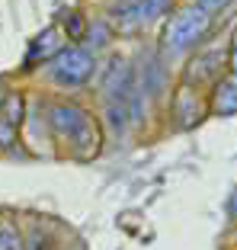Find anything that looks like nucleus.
I'll list each match as a JSON object with an SVG mask.
<instances>
[{
	"label": "nucleus",
	"mask_w": 237,
	"mask_h": 250,
	"mask_svg": "<svg viewBox=\"0 0 237 250\" xmlns=\"http://www.w3.org/2000/svg\"><path fill=\"white\" fill-rule=\"evenodd\" d=\"M208 29H212V13L202 10L199 3L177 10L160 32V55L163 58H183V55L196 52L199 42L208 36Z\"/></svg>",
	"instance_id": "obj_2"
},
{
	"label": "nucleus",
	"mask_w": 237,
	"mask_h": 250,
	"mask_svg": "<svg viewBox=\"0 0 237 250\" xmlns=\"http://www.w3.org/2000/svg\"><path fill=\"white\" fill-rule=\"evenodd\" d=\"M48 74H52L55 83H64V87H80L87 83L93 74H97V58L90 48H80V45H67L48 64Z\"/></svg>",
	"instance_id": "obj_3"
},
{
	"label": "nucleus",
	"mask_w": 237,
	"mask_h": 250,
	"mask_svg": "<svg viewBox=\"0 0 237 250\" xmlns=\"http://www.w3.org/2000/svg\"><path fill=\"white\" fill-rule=\"evenodd\" d=\"M224 67H228V52H199L189 58L186 64V87H196V83H215L224 77Z\"/></svg>",
	"instance_id": "obj_5"
},
{
	"label": "nucleus",
	"mask_w": 237,
	"mask_h": 250,
	"mask_svg": "<svg viewBox=\"0 0 237 250\" xmlns=\"http://www.w3.org/2000/svg\"><path fill=\"white\" fill-rule=\"evenodd\" d=\"M208 109L218 116H234L237 112V74H224L221 81L212 83V103Z\"/></svg>",
	"instance_id": "obj_7"
},
{
	"label": "nucleus",
	"mask_w": 237,
	"mask_h": 250,
	"mask_svg": "<svg viewBox=\"0 0 237 250\" xmlns=\"http://www.w3.org/2000/svg\"><path fill=\"white\" fill-rule=\"evenodd\" d=\"M112 36V26L109 22H93V26H87V48L93 52V48H99V45H106Z\"/></svg>",
	"instance_id": "obj_10"
},
{
	"label": "nucleus",
	"mask_w": 237,
	"mask_h": 250,
	"mask_svg": "<svg viewBox=\"0 0 237 250\" xmlns=\"http://www.w3.org/2000/svg\"><path fill=\"white\" fill-rule=\"evenodd\" d=\"M58 52H61V29H58V26H48V29H42L36 39H32L29 55H26V67L36 64V58H39V61L55 58Z\"/></svg>",
	"instance_id": "obj_8"
},
{
	"label": "nucleus",
	"mask_w": 237,
	"mask_h": 250,
	"mask_svg": "<svg viewBox=\"0 0 237 250\" xmlns=\"http://www.w3.org/2000/svg\"><path fill=\"white\" fill-rule=\"evenodd\" d=\"M202 10H208V13H215V10H224L231 3V0H196Z\"/></svg>",
	"instance_id": "obj_12"
},
{
	"label": "nucleus",
	"mask_w": 237,
	"mask_h": 250,
	"mask_svg": "<svg viewBox=\"0 0 237 250\" xmlns=\"http://www.w3.org/2000/svg\"><path fill=\"white\" fill-rule=\"evenodd\" d=\"M0 250H26V241L13 228H3L0 231Z\"/></svg>",
	"instance_id": "obj_11"
},
{
	"label": "nucleus",
	"mask_w": 237,
	"mask_h": 250,
	"mask_svg": "<svg viewBox=\"0 0 237 250\" xmlns=\"http://www.w3.org/2000/svg\"><path fill=\"white\" fill-rule=\"evenodd\" d=\"M170 7L173 0H118L109 16L118 32H138L144 26H151L154 20H160Z\"/></svg>",
	"instance_id": "obj_4"
},
{
	"label": "nucleus",
	"mask_w": 237,
	"mask_h": 250,
	"mask_svg": "<svg viewBox=\"0 0 237 250\" xmlns=\"http://www.w3.org/2000/svg\"><path fill=\"white\" fill-rule=\"evenodd\" d=\"M231 212H234V215H237V196H234V202H231Z\"/></svg>",
	"instance_id": "obj_14"
},
{
	"label": "nucleus",
	"mask_w": 237,
	"mask_h": 250,
	"mask_svg": "<svg viewBox=\"0 0 237 250\" xmlns=\"http://www.w3.org/2000/svg\"><path fill=\"white\" fill-rule=\"evenodd\" d=\"M22 96L20 93H13V96H7V100H3V116H0V122H7V125H20L22 122Z\"/></svg>",
	"instance_id": "obj_9"
},
{
	"label": "nucleus",
	"mask_w": 237,
	"mask_h": 250,
	"mask_svg": "<svg viewBox=\"0 0 237 250\" xmlns=\"http://www.w3.org/2000/svg\"><path fill=\"white\" fill-rule=\"evenodd\" d=\"M173 119H177L179 128H189V125H196L202 116L208 112V103H202V96L196 87H186V83H179L177 96H173Z\"/></svg>",
	"instance_id": "obj_6"
},
{
	"label": "nucleus",
	"mask_w": 237,
	"mask_h": 250,
	"mask_svg": "<svg viewBox=\"0 0 237 250\" xmlns=\"http://www.w3.org/2000/svg\"><path fill=\"white\" fill-rule=\"evenodd\" d=\"M48 125L55 138H61L77 157H93L99 151V132L97 122L83 106L77 103H55L48 109Z\"/></svg>",
	"instance_id": "obj_1"
},
{
	"label": "nucleus",
	"mask_w": 237,
	"mask_h": 250,
	"mask_svg": "<svg viewBox=\"0 0 237 250\" xmlns=\"http://www.w3.org/2000/svg\"><path fill=\"white\" fill-rule=\"evenodd\" d=\"M231 74H237V29H234V39H231Z\"/></svg>",
	"instance_id": "obj_13"
}]
</instances>
